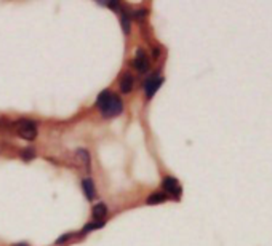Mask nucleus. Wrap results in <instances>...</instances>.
Wrapping results in <instances>:
<instances>
[{"instance_id":"obj_12","label":"nucleus","mask_w":272,"mask_h":246,"mask_svg":"<svg viewBox=\"0 0 272 246\" xmlns=\"http://www.w3.org/2000/svg\"><path fill=\"white\" fill-rule=\"evenodd\" d=\"M120 21H122V28H123V32L125 34H130V28H131V24H130V14L127 12H122V16H120Z\"/></svg>"},{"instance_id":"obj_7","label":"nucleus","mask_w":272,"mask_h":246,"mask_svg":"<svg viewBox=\"0 0 272 246\" xmlns=\"http://www.w3.org/2000/svg\"><path fill=\"white\" fill-rule=\"evenodd\" d=\"M82 188H84V194H85V196L88 200H93L96 196V187H95L93 179L85 178L84 181H82Z\"/></svg>"},{"instance_id":"obj_16","label":"nucleus","mask_w":272,"mask_h":246,"mask_svg":"<svg viewBox=\"0 0 272 246\" xmlns=\"http://www.w3.org/2000/svg\"><path fill=\"white\" fill-rule=\"evenodd\" d=\"M146 14H147V13H146L144 10H136V12L133 13V18H135L136 21H143V20L146 18Z\"/></svg>"},{"instance_id":"obj_3","label":"nucleus","mask_w":272,"mask_h":246,"mask_svg":"<svg viewBox=\"0 0 272 246\" xmlns=\"http://www.w3.org/2000/svg\"><path fill=\"white\" fill-rule=\"evenodd\" d=\"M162 84H163V78L159 77V76H155V74L144 82V92H146L147 100H151V98L159 92V88L162 86Z\"/></svg>"},{"instance_id":"obj_2","label":"nucleus","mask_w":272,"mask_h":246,"mask_svg":"<svg viewBox=\"0 0 272 246\" xmlns=\"http://www.w3.org/2000/svg\"><path fill=\"white\" fill-rule=\"evenodd\" d=\"M122 110H123V102H122V100H120L117 94L112 93L111 100L108 101V104H106V108L101 110V114H103V117L111 118V117H115V116H120Z\"/></svg>"},{"instance_id":"obj_17","label":"nucleus","mask_w":272,"mask_h":246,"mask_svg":"<svg viewBox=\"0 0 272 246\" xmlns=\"http://www.w3.org/2000/svg\"><path fill=\"white\" fill-rule=\"evenodd\" d=\"M152 54H154V58H159V56H160V50H159V48H154Z\"/></svg>"},{"instance_id":"obj_5","label":"nucleus","mask_w":272,"mask_h":246,"mask_svg":"<svg viewBox=\"0 0 272 246\" xmlns=\"http://www.w3.org/2000/svg\"><path fill=\"white\" fill-rule=\"evenodd\" d=\"M133 64H135L136 70H139V72H147V70H149V64H151L149 58H147L146 52L141 50V48H138V50H136V56H135Z\"/></svg>"},{"instance_id":"obj_9","label":"nucleus","mask_w":272,"mask_h":246,"mask_svg":"<svg viewBox=\"0 0 272 246\" xmlns=\"http://www.w3.org/2000/svg\"><path fill=\"white\" fill-rule=\"evenodd\" d=\"M93 218L98 220V219H103L106 214H108V204L106 203H96L93 206V211H92Z\"/></svg>"},{"instance_id":"obj_15","label":"nucleus","mask_w":272,"mask_h":246,"mask_svg":"<svg viewBox=\"0 0 272 246\" xmlns=\"http://www.w3.org/2000/svg\"><path fill=\"white\" fill-rule=\"evenodd\" d=\"M74 235H76V234H74V232H69V234H64V235H61L60 238L56 240V244H63V243H66V242H69V240L72 238Z\"/></svg>"},{"instance_id":"obj_14","label":"nucleus","mask_w":272,"mask_h":246,"mask_svg":"<svg viewBox=\"0 0 272 246\" xmlns=\"http://www.w3.org/2000/svg\"><path fill=\"white\" fill-rule=\"evenodd\" d=\"M21 157H23V160L24 162H31V160H34V157H36V154H34V150L31 149H24L23 152H21Z\"/></svg>"},{"instance_id":"obj_18","label":"nucleus","mask_w":272,"mask_h":246,"mask_svg":"<svg viewBox=\"0 0 272 246\" xmlns=\"http://www.w3.org/2000/svg\"><path fill=\"white\" fill-rule=\"evenodd\" d=\"M12 246H29L28 243H13Z\"/></svg>"},{"instance_id":"obj_8","label":"nucleus","mask_w":272,"mask_h":246,"mask_svg":"<svg viewBox=\"0 0 272 246\" xmlns=\"http://www.w3.org/2000/svg\"><path fill=\"white\" fill-rule=\"evenodd\" d=\"M111 96H112V92H109V90H104V92L100 93V96L96 98V108L103 110L106 108V104H108V101L111 100Z\"/></svg>"},{"instance_id":"obj_6","label":"nucleus","mask_w":272,"mask_h":246,"mask_svg":"<svg viewBox=\"0 0 272 246\" xmlns=\"http://www.w3.org/2000/svg\"><path fill=\"white\" fill-rule=\"evenodd\" d=\"M133 84H135L133 76H131V74H123L122 78H120V92L123 94L131 93V90H133Z\"/></svg>"},{"instance_id":"obj_11","label":"nucleus","mask_w":272,"mask_h":246,"mask_svg":"<svg viewBox=\"0 0 272 246\" xmlns=\"http://www.w3.org/2000/svg\"><path fill=\"white\" fill-rule=\"evenodd\" d=\"M76 154H77V157L82 160V163L85 165L87 171H92V165H90V154H88V150H85V149H79Z\"/></svg>"},{"instance_id":"obj_4","label":"nucleus","mask_w":272,"mask_h":246,"mask_svg":"<svg viewBox=\"0 0 272 246\" xmlns=\"http://www.w3.org/2000/svg\"><path fill=\"white\" fill-rule=\"evenodd\" d=\"M162 186H163V188H165V192L173 195V196H176V198L181 195V192H183V188H181V186H179L176 178L167 176V178H165L163 181H162Z\"/></svg>"},{"instance_id":"obj_13","label":"nucleus","mask_w":272,"mask_h":246,"mask_svg":"<svg viewBox=\"0 0 272 246\" xmlns=\"http://www.w3.org/2000/svg\"><path fill=\"white\" fill-rule=\"evenodd\" d=\"M106 224V220H101V222H90L84 227V234H88L90 230H96V228H101Z\"/></svg>"},{"instance_id":"obj_10","label":"nucleus","mask_w":272,"mask_h":246,"mask_svg":"<svg viewBox=\"0 0 272 246\" xmlns=\"http://www.w3.org/2000/svg\"><path fill=\"white\" fill-rule=\"evenodd\" d=\"M167 198H168L167 194H163V192H152L149 196H147V204H159V203H163Z\"/></svg>"},{"instance_id":"obj_1","label":"nucleus","mask_w":272,"mask_h":246,"mask_svg":"<svg viewBox=\"0 0 272 246\" xmlns=\"http://www.w3.org/2000/svg\"><path fill=\"white\" fill-rule=\"evenodd\" d=\"M15 130H16V134H18L21 139H26V141H34L37 138V125L32 120L28 118H23L15 122Z\"/></svg>"}]
</instances>
